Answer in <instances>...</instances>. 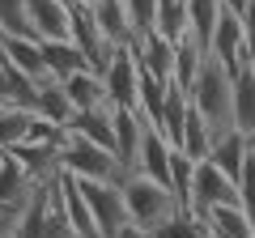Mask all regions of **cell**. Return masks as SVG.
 I'll use <instances>...</instances> for the list:
<instances>
[{
  "mask_svg": "<svg viewBox=\"0 0 255 238\" xmlns=\"http://www.w3.org/2000/svg\"><path fill=\"white\" fill-rule=\"evenodd\" d=\"M191 107L209 119L213 136L234 128V73L217 55H204V68L196 77V85H191Z\"/></svg>",
  "mask_w": 255,
  "mask_h": 238,
  "instance_id": "obj_1",
  "label": "cell"
},
{
  "mask_svg": "<svg viewBox=\"0 0 255 238\" xmlns=\"http://www.w3.org/2000/svg\"><path fill=\"white\" fill-rule=\"evenodd\" d=\"M119 192H124V204H128V221H132L136 230H149V234L183 209L179 196H174L170 187L157 183V179H149V174H140V170L124 174Z\"/></svg>",
  "mask_w": 255,
  "mask_h": 238,
  "instance_id": "obj_2",
  "label": "cell"
},
{
  "mask_svg": "<svg viewBox=\"0 0 255 238\" xmlns=\"http://www.w3.org/2000/svg\"><path fill=\"white\" fill-rule=\"evenodd\" d=\"M64 170H73L77 179H107V183H124V174H128L111 149L81 136L77 128H68V140H64Z\"/></svg>",
  "mask_w": 255,
  "mask_h": 238,
  "instance_id": "obj_3",
  "label": "cell"
},
{
  "mask_svg": "<svg viewBox=\"0 0 255 238\" xmlns=\"http://www.w3.org/2000/svg\"><path fill=\"white\" fill-rule=\"evenodd\" d=\"M221 204H243V192H238V183L221 170L217 162L204 157V162H196V179H191V213L209 217V213L221 209Z\"/></svg>",
  "mask_w": 255,
  "mask_h": 238,
  "instance_id": "obj_4",
  "label": "cell"
},
{
  "mask_svg": "<svg viewBox=\"0 0 255 238\" xmlns=\"http://www.w3.org/2000/svg\"><path fill=\"white\" fill-rule=\"evenodd\" d=\"M102 85H107V98L115 111H136V94H140V60L136 51H132V43L115 47V55H111L107 73H102Z\"/></svg>",
  "mask_w": 255,
  "mask_h": 238,
  "instance_id": "obj_5",
  "label": "cell"
},
{
  "mask_svg": "<svg viewBox=\"0 0 255 238\" xmlns=\"http://www.w3.org/2000/svg\"><path fill=\"white\" fill-rule=\"evenodd\" d=\"M81 187H85V200H90L94 226H98L102 238H119V230L132 226V221H128V204H124L119 183H107V179H81Z\"/></svg>",
  "mask_w": 255,
  "mask_h": 238,
  "instance_id": "obj_6",
  "label": "cell"
},
{
  "mask_svg": "<svg viewBox=\"0 0 255 238\" xmlns=\"http://www.w3.org/2000/svg\"><path fill=\"white\" fill-rule=\"evenodd\" d=\"M38 187L43 183L4 149L0 153V217H21V209L38 196Z\"/></svg>",
  "mask_w": 255,
  "mask_h": 238,
  "instance_id": "obj_7",
  "label": "cell"
},
{
  "mask_svg": "<svg viewBox=\"0 0 255 238\" xmlns=\"http://www.w3.org/2000/svg\"><path fill=\"white\" fill-rule=\"evenodd\" d=\"M251 51H255V47H251V38H247V30H243V17L226 9L221 21H217V30H213L209 55H217L230 73H243V68L251 64Z\"/></svg>",
  "mask_w": 255,
  "mask_h": 238,
  "instance_id": "obj_8",
  "label": "cell"
},
{
  "mask_svg": "<svg viewBox=\"0 0 255 238\" xmlns=\"http://www.w3.org/2000/svg\"><path fill=\"white\" fill-rule=\"evenodd\" d=\"M73 43L85 51V60H90L94 73H107L111 55H115V43L107 38V30L98 26V17H94L90 4H81V9H73Z\"/></svg>",
  "mask_w": 255,
  "mask_h": 238,
  "instance_id": "obj_9",
  "label": "cell"
},
{
  "mask_svg": "<svg viewBox=\"0 0 255 238\" xmlns=\"http://www.w3.org/2000/svg\"><path fill=\"white\" fill-rule=\"evenodd\" d=\"M174 43H179V38H166L162 30H145V34L132 38V51H136V60H140L145 73H153L157 81H170V73H174Z\"/></svg>",
  "mask_w": 255,
  "mask_h": 238,
  "instance_id": "obj_10",
  "label": "cell"
},
{
  "mask_svg": "<svg viewBox=\"0 0 255 238\" xmlns=\"http://www.w3.org/2000/svg\"><path fill=\"white\" fill-rule=\"evenodd\" d=\"M145 119L136 115V111H115V157H119V166H124L128 174L140 166V140H145Z\"/></svg>",
  "mask_w": 255,
  "mask_h": 238,
  "instance_id": "obj_11",
  "label": "cell"
},
{
  "mask_svg": "<svg viewBox=\"0 0 255 238\" xmlns=\"http://www.w3.org/2000/svg\"><path fill=\"white\" fill-rule=\"evenodd\" d=\"M30 26L34 38H73V9L64 0H30Z\"/></svg>",
  "mask_w": 255,
  "mask_h": 238,
  "instance_id": "obj_12",
  "label": "cell"
},
{
  "mask_svg": "<svg viewBox=\"0 0 255 238\" xmlns=\"http://www.w3.org/2000/svg\"><path fill=\"white\" fill-rule=\"evenodd\" d=\"M43 60H47V77H51V81H68L73 73L90 68L85 51L73 43V38H47L43 43Z\"/></svg>",
  "mask_w": 255,
  "mask_h": 238,
  "instance_id": "obj_13",
  "label": "cell"
},
{
  "mask_svg": "<svg viewBox=\"0 0 255 238\" xmlns=\"http://www.w3.org/2000/svg\"><path fill=\"white\" fill-rule=\"evenodd\" d=\"M247 153H251V136H247V132H238V128H230V132H221V136L213 140L209 162H217L221 170L238 183V179H243V166H247Z\"/></svg>",
  "mask_w": 255,
  "mask_h": 238,
  "instance_id": "obj_14",
  "label": "cell"
},
{
  "mask_svg": "<svg viewBox=\"0 0 255 238\" xmlns=\"http://www.w3.org/2000/svg\"><path fill=\"white\" fill-rule=\"evenodd\" d=\"M34 115H43V119H51V123H73L77 119V107H73V98H68V90H64V81H38V94H34Z\"/></svg>",
  "mask_w": 255,
  "mask_h": 238,
  "instance_id": "obj_15",
  "label": "cell"
},
{
  "mask_svg": "<svg viewBox=\"0 0 255 238\" xmlns=\"http://www.w3.org/2000/svg\"><path fill=\"white\" fill-rule=\"evenodd\" d=\"M64 90H68V98H73L77 115H81V111L111 107V98H107V85H102V73H94V68H81V73H73L68 81H64Z\"/></svg>",
  "mask_w": 255,
  "mask_h": 238,
  "instance_id": "obj_16",
  "label": "cell"
},
{
  "mask_svg": "<svg viewBox=\"0 0 255 238\" xmlns=\"http://www.w3.org/2000/svg\"><path fill=\"white\" fill-rule=\"evenodd\" d=\"M90 9H94L98 26L107 30V38H111L115 47H124V43H132V38H136V30H132V17H128V4H124V0H94Z\"/></svg>",
  "mask_w": 255,
  "mask_h": 238,
  "instance_id": "obj_17",
  "label": "cell"
},
{
  "mask_svg": "<svg viewBox=\"0 0 255 238\" xmlns=\"http://www.w3.org/2000/svg\"><path fill=\"white\" fill-rule=\"evenodd\" d=\"M221 13H226L221 0H187V34L196 38L204 51H209V43H213V30H217Z\"/></svg>",
  "mask_w": 255,
  "mask_h": 238,
  "instance_id": "obj_18",
  "label": "cell"
},
{
  "mask_svg": "<svg viewBox=\"0 0 255 238\" xmlns=\"http://www.w3.org/2000/svg\"><path fill=\"white\" fill-rule=\"evenodd\" d=\"M204 47L196 43L191 34H183L179 43H174V73H170V81H179L183 90H191L196 85V77H200V68H204Z\"/></svg>",
  "mask_w": 255,
  "mask_h": 238,
  "instance_id": "obj_19",
  "label": "cell"
},
{
  "mask_svg": "<svg viewBox=\"0 0 255 238\" xmlns=\"http://www.w3.org/2000/svg\"><path fill=\"white\" fill-rule=\"evenodd\" d=\"M234 128L255 140V77H251V68L234 73Z\"/></svg>",
  "mask_w": 255,
  "mask_h": 238,
  "instance_id": "obj_20",
  "label": "cell"
},
{
  "mask_svg": "<svg viewBox=\"0 0 255 238\" xmlns=\"http://www.w3.org/2000/svg\"><path fill=\"white\" fill-rule=\"evenodd\" d=\"M153 238H217V234H213L209 217H200V213H191V209H179L170 221H162L153 230Z\"/></svg>",
  "mask_w": 255,
  "mask_h": 238,
  "instance_id": "obj_21",
  "label": "cell"
},
{
  "mask_svg": "<svg viewBox=\"0 0 255 238\" xmlns=\"http://www.w3.org/2000/svg\"><path fill=\"white\" fill-rule=\"evenodd\" d=\"M30 123H34V111L17 107V102H0V149H13L17 140L30 136Z\"/></svg>",
  "mask_w": 255,
  "mask_h": 238,
  "instance_id": "obj_22",
  "label": "cell"
},
{
  "mask_svg": "<svg viewBox=\"0 0 255 238\" xmlns=\"http://www.w3.org/2000/svg\"><path fill=\"white\" fill-rule=\"evenodd\" d=\"M213 128H209V119L200 115V111L191 107V115H187V123H183V140H179V149L187 157H196V162H204L209 157V149H213Z\"/></svg>",
  "mask_w": 255,
  "mask_h": 238,
  "instance_id": "obj_23",
  "label": "cell"
},
{
  "mask_svg": "<svg viewBox=\"0 0 255 238\" xmlns=\"http://www.w3.org/2000/svg\"><path fill=\"white\" fill-rule=\"evenodd\" d=\"M191 179H196V157H187L183 149L170 153V192L179 196L183 209H191Z\"/></svg>",
  "mask_w": 255,
  "mask_h": 238,
  "instance_id": "obj_24",
  "label": "cell"
},
{
  "mask_svg": "<svg viewBox=\"0 0 255 238\" xmlns=\"http://www.w3.org/2000/svg\"><path fill=\"white\" fill-rule=\"evenodd\" d=\"M0 34H30L34 38V26H30V0H0Z\"/></svg>",
  "mask_w": 255,
  "mask_h": 238,
  "instance_id": "obj_25",
  "label": "cell"
},
{
  "mask_svg": "<svg viewBox=\"0 0 255 238\" xmlns=\"http://www.w3.org/2000/svg\"><path fill=\"white\" fill-rule=\"evenodd\" d=\"M157 30L166 38L187 34V0H157Z\"/></svg>",
  "mask_w": 255,
  "mask_h": 238,
  "instance_id": "obj_26",
  "label": "cell"
},
{
  "mask_svg": "<svg viewBox=\"0 0 255 238\" xmlns=\"http://www.w3.org/2000/svg\"><path fill=\"white\" fill-rule=\"evenodd\" d=\"M128 17H132V30L145 34V30H157V0H124Z\"/></svg>",
  "mask_w": 255,
  "mask_h": 238,
  "instance_id": "obj_27",
  "label": "cell"
},
{
  "mask_svg": "<svg viewBox=\"0 0 255 238\" xmlns=\"http://www.w3.org/2000/svg\"><path fill=\"white\" fill-rule=\"evenodd\" d=\"M238 192H243V209L255 226V140H251V153H247V166H243V179H238Z\"/></svg>",
  "mask_w": 255,
  "mask_h": 238,
  "instance_id": "obj_28",
  "label": "cell"
},
{
  "mask_svg": "<svg viewBox=\"0 0 255 238\" xmlns=\"http://www.w3.org/2000/svg\"><path fill=\"white\" fill-rule=\"evenodd\" d=\"M238 17H243V30H247V38H251V47H255V0H247Z\"/></svg>",
  "mask_w": 255,
  "mask_h": 238,
  "instance_id": "obj_29",
  "label": "cell"
},
{
  "mask_svg": "<svg viewBox=\"0 0 255 238\" xmlns=\"http://www.w3.org/2000/svg\"><path fill=\"white\" fill-rule=\"evenodd\" d=\"M0 102H9V60L0 55Z\"/></svg>",
  "mask_w": 255,
  "mask_h": 238,
  "instance_id": "obj_30",
  "label": "cell"
},
{
  "mask_svg": "<svg viewBox=\"0 0 255 238\" xmlns=\"http://www.w3.org/2000/svg\"><path fill=\"white\" fill-rule=\"evenodd\" d=\"M119 238H153V234H149V230H136V226H124Z\"/></svg>",
  "mask_w": 255,
  "mask_h": 238,
  "instance_id": "obj_31",
  "label": "cell"
},
{
  "mask_svg": "<svg viewBox=\"0 0 255 238\" xmlns=\"http://www.w3.org/2000/svg\"><path fill=\"white\" fill-rule=\"evenodd\" d=\"M13 226H17V217H0V238H13Z\"/></svg>",
  "mask_w": 255,
  "mask_h": 238,
  "instance_id": "obj_32",
  "label": "cell"
},
{
  "mask_svg": "<svg viewBox=\"0 0 255 238\" xmlns=\"http://www.w3.org/2000/svg\"><path fill=\"white\" fill-rule=\"evenodd\" d=\"M221 4H226L230 13H243V4H247V0H221Z\"/></svg>",
  "mask_w": 255,
  "mask_h": 238,
  "instance_id": "obj_33",
  "label": "cell"
},
{
  "mask_svg": "<svg viewBox=\"0 0 255 238\" xmlns=\"http://www.w3.org/2000/svg\"><path fill=\"white\" fill-rule=\"evenodd\" d=\"M64 4H68V9H81V4H94V0H64Z\"/></svg>",
  "mask_w": 255,
  "mask_h": 238,
  "instance_id": "obj_34",
  "label": "cell"
},
{
  "mask_svg": "<svg viewBox=\"0 0 255 238\" xmlns=\"http://www.w3.org/2000/svg\"><path fill=\"white\" fill-rule=\"evenodd\" d=\"M247 68H251V77H255V51H251V64H247Z\"/></svg>",
  "mask_w": 255,
  "mask_h": 238,
  "instance_id": "obj_35",
  "label": "cell"
}]
</instances>
